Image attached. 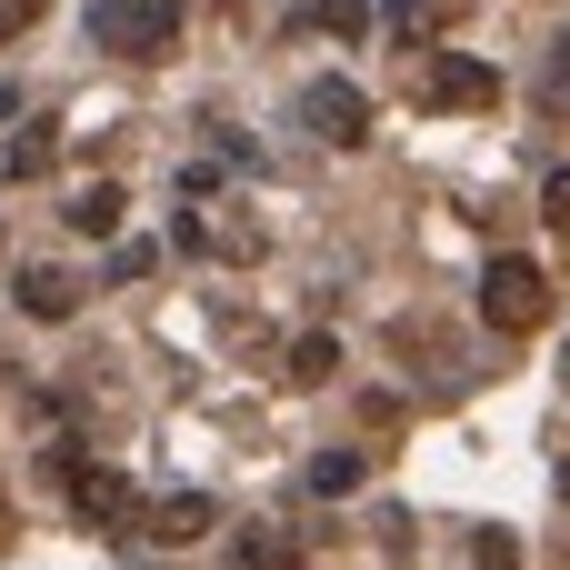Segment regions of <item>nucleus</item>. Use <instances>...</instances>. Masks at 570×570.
Masks as SVG:
<instances>
[{
  "label": "nucleus",
  "mask_w": 570,
  "mask_h": 570,
  "mask_svg": "<svg viewBox=\"0 0 570 570\" xmlns=\"http://www.w3.org/2000/svg\"><path fill=\"white\" fill-rule=\"evenodd\" d=\"M331 371H341V341H331V331H311V341H291V381H301V391H321Z\"/></svg>",
  "instance_id": "obj_11"
},
{
  "label": "nucleus",
  "mask_w": 570,
  "mask_h": 570,
  "mask_svg": "<svg viewBox=\"0 0 570 570\" xmlns=\"http://www.w3.org/2000/svg\"><path fill=\"white\" fill-rule=\"evenodd\" d=\"M120 210H130V200H120L110 180H90V190L70 200V230H80V240H110V230H120Z\"/></svg>",
  "instance_id": "obj_8"
},
{
  "label": "nucleus",
  "mask_w": 570,
  "mask_h": 570,
  "mask_svg": "<svg viewBox=\"0 0 570 570\" xmlns=\"http://www.w3.org/2000/svg\"><path fill=\"white\" fill-rule=\"evenodd\" d=\"M50 160H60V140H50V130H20V140H10V170H20V180H30V170H50Z\"/></svg>",
  "instance_id": "obj_13"
},
{
  "label": "nucleus",
  "mask_w": 570,
  "mask_h": 570,
  "mask_svg": "<svg viewBox=\"0 0 570 570\" xmlns=\"http://www.w3.org/2000/svg\"><path fill=\"white\" fill-rule=\"evenodd\" d=\"M180 30V0H90V40L120 60H160Z\"/></svg>",
  "instance_id": "obj_3"
},
{
  "label": "nucleus",
  "mask_w": 570,
  "mask_h": 570,
  "mask_svg": "<svg viewBox=\"0 0 570 570\" xmlns=\"http://www.w3.org/2000/svg\"><path fill=\"white\" fill-rule=\"evenodd\" d=\"M421 100H431V110H491V100H501V70H491V60H461V50H451V60L421 80Z\"/></svg>",
  "instance_id": "obj_5"
},
{
  "label": "nucleus",
  "mask_w": 570,
  "mask_h": 570,
  "mask_svg": "<svg viewBox=\"0 0 570 570\" xmlns=\"http://www.w3.org/2000/svg\"><path fill=\"white\" fill-rule=\"evenodd\" d=\"M301 120H311L331 150H361V140H371V90H361V80H311V90H301Z\"/></svg>",
  "instance_id": "obj_4"
},
{
  "label": "nucleus",
  "mask_w": 570,
  "mask_h": 570,
  "mask_svg": "<svg viewBox=\"0 0 570 570\" xmlns=\"http://www.w3.org/2000/svg\"><path fill=\"white\" fill-rule=\"evenodd\" d=\"M301 30H331V40H361V30H371V0H301Z\"/></svg>",
  "instance_id": "obj_10"
},
{
  "label": "nucleus",
  "mask_w": 570,
  "mask_h": 570,
  "mask_svg": "<svg viewBox=\"0 0 570 570\" xmlns=\"http://www.w3.org/2000/svg\"><path fill=\"white\" fill-rule=\"evenodd\" d=\"M481 321H491V331H511V341H521V331H541V321H551V271H541L531 250H501V261L481 271Z\"/></svg>",
  "instance_id": "obj_1"
},
{
  "label": "nucleus",
  "mask_w": 570,
  "mask_h": 570,
  "mask_svg": "<svg viewBox=\"0 0 570 570\" xmlns=\"http://www.w3.org/2000/svg\"><path fill=\"white\" fill-rule=\"evenodd\" d=\"M551 90H570V40H551Z\"/></svg>",
  "instance_id": "obj_17"
},
{
  "label": "nucleus",
  "mask_w": 570,
  "mask_h": 570,
  "mask_svg": "<svg viewBox=\"0 0 570 570\" xmlns=\"http://www.w3.org/2000/svg\"><path fill=\"white\" fill-rule=\"evenodd\" d=\"M441 20H461V0H391V30L401 40H431Z\"/></svg>",
  "instance_id": "obj_12"
},
{
  "label": "nucleus",
  "mask_w": 570,
  "mask_h": 570,
  "mask_svg": "<svg viewBox=\"0 0 570 570\" xmlns=\"http://www.w3.org/2000/svg\"><path fill=\"white\" fill-rule=\"evenodd\" d=\"M471 570H521V541H511V531H481V541H471Z\"/></svg>",
  "instance_id": "obj_14"
},
{
  "label": "nucleus",
  "mask_w": 570,
  "mask_h": 570,
  "mask_svg": "<svg viewBox=\"0 0 570 570\" xmlns=\"http://www.w3.org/2000/svg\"><path fill=\"white\" fill-rule=\"evenodd\" d=\"M541 210H551V220H570V170H551V180H541Z\"/></svg>",
  "instance_id": "obj_15"
},
{
  "label": "nucleus",
  "mask_w": 570,
  "mask_h": 570,
  "mask_svg": "<svg viewBox=\"0 0 570 570\" xmlns=\"http://www.w3.org/2000/svg\"><path fill=\"white\" fill-rule=\"evenodd\" d=\"M30 20H40V0H0V40H10V30H30Z\"/></svg>",
  "instance_id": "obj_16"
},
{
  "label": "nucleus",
  "mask_w": 570,
  "mask_h": 570,
  "mask_svg": "<svg viewBox=\"0 0 570 570\" xmlns=\"http://www.w3.org/2000/svg\"><path fill=\"white\" fill-rule=\"evenodd\" d=\"M210 521H220V501H210V491H170V501H150V531H140V541H160V551H190Z\"/></svg>",
  "instance_id": "obj_6"
},
{
  "label": "nucleus",
  "mask_w": 570,
  "mask_h": 570,
  "mask_svg": "<svg viewBox=\"0 0 570 570\" xmlns=\"http://www.w3.org/2000/svg\"><path fill=\"white\" fill-rule=\"evenodd\" d=\"M70 521L100 531V541H140V531H150V501H140L120 471H80V461H70Z\"/></svg>",
  "instance_id": "obj_2"
},
{
  "label": "nucleus",
  "mask_w": 570,
  "mask_h": 570,
  "mask_svg": "<svg viewBox=\"0 0 570 570\" xmlns=\"http://www.w3.org/2000/svg\"><path fill=\"white\" fill-rule=\"evenodd\" d=\"M361 481H371V461H361V451H321V461H311V491H321V501H351Z\"/></svg>",
  "instance_id": "obj_9"
},
{
  "label": "nucleus",
  "mask_w": 570,
  "mask_h": 570,
  "mask_svg": "<svg viewBox=\"0 0 570 570\" xmlns=\"http://www.w3.org/2000/svg\"><path fill=\"white\" fill-rule=\"evenodd\" d=\"M10 291H20V311H30V321H70V311H80V281H70L60 261H30Z\"/></svg>",
  "instance_id": "obj_7"
},
{
  "label": "nucleus",
  "mask_w": 570,
  "mask_h": 570,
  "mask_svg": "<svg viewBox=\"0 0 570 570\" xmlns=\"http://www.w3.org/2000/svg\"><path fill=\"white\" fill-rule=\"evenodd\" d=\"M561 501H570V461H561Z\"/></svg>",
  "instance_id": "obj_18"
}]
</instances>
